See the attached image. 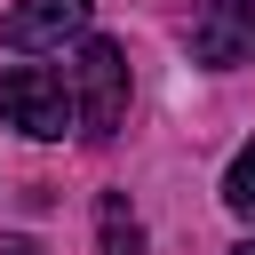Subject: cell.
<instances>
[{"label": "cell", "mask_w": 255, "mask_h": 255, "mask_svg": "<svg viewBox=\"0 0 255 255\" xmlns=\"http://www.w3.org/2000/svg\"><path fill=\"white\" fill-rule=\"evenodd\" d=\"M96 247H104V255H143V223H135V207H128L120 191L96 199Z\"/></svg>", "instance_id": "obj_5"}, {"label": "cell", "mask_w": 255, "mask_h": 255, "mask_svg": "<svg viewBox=\"0 0 255 255\" xmlns=\"http://www.w3.org/2000/svg\"><path fill=\"white\" fill-rule=\"evenodd\" d=\"M231 255H255V239H247V247H231Z\"/></svg>", "instance_id": "obj_7"}, {"label": "cell", "mask_w": 255, "mask_h": 255, "mask_svg": "<svg viewBox=\"0 0 255 255\" xmlns=\"http://www.w3.org/2000/svg\"><path fill=\"white\" fill-rule=\"evenodd\" d=\"M72 104H80V135L88 143H104L128 120V56H120V40H80V56H72Z\"/></svg>", "instance_id": "obj_1"}, {"label": "cell", "mask_w": 255, "mask_h": 255, "mask_svg": "<svg viewBox=\"0 0 255 255\" xmlns=\"http://www.w3.org/2000/svg\"><path fill=\"white\" fill-rule=\"evenodd\" d=\"M0 120L24 128V135H40V143H56V135L80 120V104L64 96V80H56L48 64H8V72H0Z\"/></svg>", "instance_id": "obj_2"}, {"label": "cell", "mask_w": 255, "mask_h": 255, "mask_svg": "<svg viewBox=\"0 0 255 255\" xmlns=\"http://www.w3.org/2000/svg\"><path fill=\"white\" fill-rule=\"evenodd\" d=\"M88 8H96V0H16V8L0 16V48H16V56L64 48V40L88 32Z\"/></svg>", "instance_id": "obj_4"}, {"label": "cell", "mask_w": 255, "mask_h": 255, "mask_svg": "<svg viewBox=\"0 0 255 255\" xmlns=\"http://www.w3.org/2000/svg\"><path fill=\"white\" fill-rule=\"evenodd\" d=\"M223 207H231L239 223H255V143L231 151V167H223Z\"/></svg>", "instance_id": "obj_6"}, {"label": "cell", "mask_w": 255, "mask_h": 255, "mask_svg": "<svg viewBox=\"0 0 255 255\" xmlns=\"http://www.w3.org/2000/svg\"><path fill=\"white\" fill-rule=\"evenodd\" d=\"M191 56H199L207 72L255 64V0H199V16H191Z\"/></svg>", "instance_id": "obj_3"}]
</instances>
